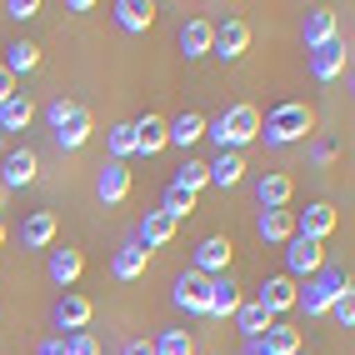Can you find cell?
Here are the masks:
<instances>
[{
	"mask_svg": "<svg viewBox=\"0 0 355 355\" xmlns=\"http://www.w3.org/2000/svg\"><path fill=\"white\" fill-rule=\"evenodd\" d=\"M311 130H315V110L305 105V101H280L266 121H260V140H266L270 150L295 146V140H305Z\"/></svg>",
	"mask_w": 355,
	"mask_h": 355,
	"instance_id": "obj_1",
	"label": "cell"
},
{
	"mask_svg": "<svg viewBox=\"0 0 355 355\" xmlns=\"http://www.w3.org/2000/svg\"><path fill=\"white\" fill-rule=\"evenodd\" d=\"M205 135L216 140V150H235V155H241L250 140H260V110L241 101V105L220 110L216 121H205Z\"/></svg>",
	"mask_w": 355,
	"mask_h": 355,
	"instance_id": "obj_2",
	"label": "cell"
},
{
	"mask_svg": "<svg viewBox=\"0 0 355 355\" xmlns=\"http://www.w3.org/2000/svg\"><path fill=\"white\" fill-rule=\"evenodd\" d=\"M345 291H355L350 286V275L345 270H320V275H311V280H305V291L295 295V311H305V315H330V305H336V295H345Z\"/></svg>",
	"mask_w": 355,
	"mask_h": 355,
	"instance_id": "obj_3",
	"label": "cell"
},
{
	"mask_svg": "<svg viewBox=\"0 0 355 355\" xmlns=\"http://www.w3.org/2000/svg\"><path fill=\"white\" fill-rule=\"evenodd\" d=\"M295 295H300V286H295L291 275H270V280H260V286H255V305H260L270 320L291 315V311H295Z\"/></svg>",
	"mask_w": 355,
	"mask_h": 355,
	"instance_id": "obj_4",
	"label": "cell"
},
{
	"mask_svg": "<svg viewBox=\"0 0 355 355\" xmlns=\"http://www.w3.org/2000/svg\"><path fill=\"white\" fill-rule=\"evenodd\" d=\"M230 260H235V245L225 241V235H205V241L196 245V255H191V270H200L205 280H216V275H230Z\"/></svg>",
	"mask_w": 355,
	"mask_h": 355,
	"instance_id": "obj_5",
	"label": "cell"
},
{
	"mask_svg": "<svg viewBox=\"0 0 355 355\" xmlns=\"http://www.w3.org/2000/svg\"><path fill=\"white\" fill-rule=\"evenodd\" d=\"M325 270V250L315 245V241H286V275L291 280H311V275H320Z\"/></svg>",
	"mask_w": 355,
	"mask_h": 355,
	"instance_id": "obj_6",
	"label": "cell"
},
{
	"mask_svg": "<svg viewBox=\"0 0 355 355\" xmlns=\"http://www.w3.org/2000/svg\"><path fill=\"white\" fill-rule=\"evenodd\" d=\"M171 295H175V305H180L185 315H200V320H205V305H210V280H205L200 270H185V275L175 280V291H171Z\"/></svg>",
	"mask_w": 355,
	"mask_h": 355,
	"instance_id": "obj_7",
	"label": "cell"
},
{
	"mask_svg": "<svg viewBox=\"0 0 355 355\" xmlns=\"http://www.w3.org/2000/svg\"><path fill=\"white\" fill-rule=\"evenodd\" d=\"M35 171H40L35 150H31V146H15L6 160H0V185H6V191H20V185L35 180Z\"/></svg>",
	"mask_w": 355,
	"mask_h": 355,
	"instance_id": "obj_8",
	"label": "cell"
},
{
	"mask_svg": "<svg viewBox=\"0 0 355 355\" xmlns=\"http://www.w3.org/2000/svg\"><path fill=\"white\" fill-rule=\"evenodd\" d=\"M55 230H60L55 210H31V216L20 220V245H26V250H51Z\"/></svg>",
	"mask_w": 355,
	"mask_h": 355,
	"instance_id": "obj_9",
	"label": "cell"
},
{
	"mask_svg": "<svg viewBox=\"0 0 355 355\" xmlns=\"http://www.w3.org/2000/svg\"><path fill=\"white\" fill-rule=\"evenodd\" d=\"M241 286H235L230 275H216L210 280V305H205V320H235V311H241Z\"/></svg>",
	"mask_w": 355,
	"mask_h": 355,
	"instance_id": "obj_10",
	"label": "cell"
},
{
	"mask_svg": "<svg viewBox=\"0 0 355 355\" xmlns=\"http://www.w3.org/2000/svg\"><path fill=\"white\" fill-rule=\"evenodd\" d=\"M336 230V210H330L325 200H315V205H305L300 216H295V235L300 241H315V245H325V235Z\"/></svg>",
	"mask_w": 355,
	"mask_h": 355,
	"instance_id": "obj_11",
	"label": "cell"
},
{
	"mask_svg": "<svg viewBox=\"0 0 355 355\" xmlns=\"http://www.w3.org/2000/svg\"><path fill=\"white\" fill-rule=\"evenodd\" d=\"M250 51V26L245 20H225V26H216V45H210V55H220L225 65L241 60Z\"/></svg>",
	"mask_w": 355,
	"mask_h": 355,
	"instance_id": "obj_12",
	"label": "cell"
},
{
	"mask_svg": "<svg viewBox=\"0 0 355 355\" xmlns=\"http://www.w3.org/2000/svg\"><path fill=\"white\" fill-rule=\"evenodd\" d=\"M291 196H295V180H291L286 171H270V175L255 180V200H260V210H286Z\"/></svg>",
	"mask_w": 355,
	"mask_h": 355,
	"instance_id": "obj_13",
	"label": "cell"
},
{
	"mask_svg": "<svg viewBox=\"0 0 355 355\" xmlns=\"http://www.w3.org/2000/svg\"><path fill=\"white\" fill-rule=\"evenodd\" d=\"M165 140L180 146V150L200 146V140H205V115H200V110H180L175 121H165Z\"/></svg>",
	"mask_w": 355,
	"mask_h": 355,
	"instance_id": "obj_14",
	"label": "cell"
},
{
	"mask_svg": "<svg viewBox=\"0 0 355 355\" xmlns=\"http://www.w3.org/2000/svg\"><path fill=\"white\" fill-rule=\"evenodd\" d=\"M210 45H216V26H210V20H185L180 26V55L185 60H205L210 55Z\"/></svg>",
	"mask_w": 355,
	"mask_h": 355,
	"instance_id": "obj_15",
	"label": "cell"
},
{
	"mask_svg": "<svg viewBox=\"0 0 355 355\" xmlns=\"http://www.w3.org/2000/svg\"><path fill=\"white\" fill-rule=\"evenodd\" d=\"M171 241H175V220L165 216V210H146V220H140V230H135V245H146L155 255L160 245H171Z\"/></svg>",
	"mask_w": 355,
	"mask_h": 355,
	"instance_id": "obj_16",
	"label": "cell"
},
{
	"mask_svg": "<svg viewBox=\"0 0 355 355\" xmlns=\"http://www.w3.org/2000/svg\"><path fill=\"white\" fill-rule=\"evenodd\" d=\"M96 196L105 200V205H121L125 196H130V171L121 160H105L101 165V175H96Z\"/></svg>",
	"mask_w": 355,
	"mask_h": 355,
	"instance_id": "obj_17",
	"label": "cell"
},
{
	"mask_svg": "<svg viewBox=\"0 0 355 355\" xmlns=\"http://www.w3.org/2000/svg\"><path fill=\"white\" fill-rule=\"evenodd\" d=\"M255 235H260L266 245H286V241H295V210H260Z\"/></svg>",
	"mask_w": 355,
	"mask_h": 355,
	"instance_id": "obj_18",
	"label": "cell"
},
{
	"mask_svg": "<svg viewBox=\"0 0 355 355\" xmlns=\"http://www.w3.org/2000/svg\"><path fill=\"white\" fill-rule=\"evenodd\" d=\"M51 315H55V325L65 330V336H76V330H85V325H90V315H96V305H90L85 295H60Z\"/></svg>",
	"mask_w": 355,
	"mask_h": 355,
	"instance_id": "obj_19",
	"label": "cell"
},
{
	"mask_svg": "<svg viewBox=\"0 0 355 355\" xmlns=\"http://www.w3.org/2000/svg\"><path fill=\"white\" fill-rule=\"evenodd\" d=\"M205 175H210V185H220V191H235V185L245 180V155L220 150L216 160H205Z\"/></svg>",
	"mask_w": 355,
	"mask_h": 355,
	"instance_id": "obj_20",
	"label": "cell"
},
{
	"mask_svg": "<svg viewBox=\"0 0 355 355\" xmlns=\"http://www.w3.org/2000/svg\"><path fill=\"white\" fill-rule=\"evenodd\" d=\"M305 55H311V76L325 85V80H336V76H345V45L340 40H330V45H320V51H305Z\"/></svg>",
	"mask_w": 355,
	"mask_h": 355,
	"instance_id": "obj_21",
	"label": "cell"
},
{
	"mask_svg": "<svg viewBox=\"0 0 355 355\" xmlns=\"http://www.w3.org/2000/svg\"><path fill=\"white\" fill-rule=\"evenodd\" d=\"M130 130H135V155H160L171 140H165V121L160 115H140V121H130Z\"/></svg>",
	"mask_w": 355,
	"mask_h": 355,
	"instance_id": "obj_22",
	"label": "cell"
},
{
	"mask_svg": "<svg viewBox=\"0 0 355 355\" xmlns=\"http://www.w3.org/2000/svg\"><path fill=\"white\" fill-rule=\"evenodd\" d=\"M146 266H150V250L135 245V241H125L121 250L110 255V275H115V280H140V275H146Z\"/></svg>",
	"mask_w": 355,
	"mask_h": 355,
	"instance_id": "obj_23",
	"label": "cell"
},
{
	"mask_svg": "<svg viewBox=\"0 0 355 355\" xmlns=\"http://www.w3.org/2000/svg\"><path fill=\"white\" fill-rule=\"evenodd\" d=\"M110 10H115V26L130 31V35H140V31L155 26V6H150V0H115Z\"/></svg>",
	"mask_w": 355,
	"mask_h": 355,
	"instance_id": "obj_24",
	"label": "cell"
},
{
	"mask_svg": "<svg viewBox=\"0 0 355 355\" xmlns=\"http://www.w3.org/2000/svg\"><path fill=\"white\" fill-rule=\"evenodd\" d=\"M31 121H35V101L26 96V90H15V96L0 105V135H20Z\"/></svg>",
	"mask_w": 355,
	"mask_h": 355,
	"instance_id": "obj_25",
	"label": "cell"
},
{
	"mask_svg": "<svg viewBox=\"0 0 355 355\" xmlns=\"http://www.w3.org/2000/svg\"><path fill=\"white\" fill-rule=\"evenodd\" d=\"M300 40H305V51H320V45L340 40L336 10H311V15H305V31H300Z\"/></svg>",
	"mask_w": 355,
	"mask_h": 355,
	"instance_id": "obj_26",
	"label": "cell"
},
{
	"mask_svg": "<svg viewBox=\"0 0 355 355\" xmlns=\"http://www.w3.org/2000/svg\"><path fill=\"white\" fill-rule=\"evenodd\" d=\"M45 270H51V280L65 291V286H76L80 270H85V255L76 245H65V250H51V260H45Z\"/></svg>",
	"mask_w": 355,
	"mask_h": 355,
	"instance_id": "obj_27",
	"label": "cell"
},
{
	"mask_svg": "<svg viewBox=\"0 0 355 355\" xmlns=\"http://www.w3.org/2000/svg\"><path fill=\"white\" fill-rule=\"evenodd\" d=\"M260 345H266L270 355H300V350H305L300 330H295V325H286V320H270V330L260 336Z\"/></svg>",
	"mask_w": 355,
	"mask_h": 355,
	"instance_id": "obj_28",
	"label": "cell"
},
{
	"mask_svg": "<svg viewBox=\"0 0 355 355\" xmlns=\"http://www.w3.org/2000/svg\"><path fill=\"white\" fill-rule=\"evenodd\" d=\"M90 130H96L90 110H85V105H76V115L65 121V130H55V146H60V150H80L85 140H90Z\"/></svg>",
	"mask_w": 355,
	"mask_h": 355,
	"instance_id": "obj_29",
	"label": "cell"
},
{
	"mask_svg": "<svg viewBox=\"0 0 355 355\" xmlns=\"http://www.w3.org/2000/svg\"><path fill=\"white\" fill-rule=\"evenodd\" d=\"M10 70V76H31V70L40 65V45H31V40H10L6 45V60H0Z\"/></svg>",
	"mask_w": 355,
	"mask_h": 355,
	"instance_id": "obj_30",
	"label": "cell"
},
{
	"mask_svg": "<svg viewBox=\"0 0 355 355\" xmlns=\"http://www.w3.org/2000/svg\"><path fill=\"white\" fill-rule=\"evenodd\" d=\"M235 330H241L245 340H260V336L270 330V315L260 311L255 300H241V311H235Z\"/></svg>",
	"mask_w": 355,
	"mask_h": 355,
	"instance_id": "obj_31",
	"label": "cell"
},
{
	"mask_svg": "<svg viewBox=\"0 0 355 355\" xmlns=\"http://www.w3.org/2000/svg\"><path fill=\"white\" fill-rule=\"evenodd\" d=\"M175 191H185V196H200L205 191V185H210V175H205V160H191V155H185V165H180V171H175Z\"/></svg>",
	"mask_w": 355,
	"mask_h": 355,
	"instance_id": "obj_32",
	"label": "cell"
},
{
	"mask_svg": "<svg viewBox=\"0 0 355 355\" xmlns=\"http://www.w3.org/2000/svg\"><path fill=\"white\" fill-rule=\"evenodd\" d=\"M150 345H155V355H196V345H191L185 330H160Z\"/></svg>",
	"mask_w": 355,
	"mask_h": 355,
	"instance_id": "obj_33",
	"label": "cell"
},
{
	"mask_svg": "<svg viewBox=\"0 0 355 355\" xmlns=\"http://www.w3.org/2000/svg\"><path fill=\"white\" fill-rule=\"evenodd\" d=\"M105 146H110V160H130L135 155V130L130 125H110V135H105Z\"/></svg>",
	"mask_w": 355,
	"mask_h": 355,
	"instance_id": "obj_34",
	"label": "cell"
},
{
	"mask_svg": "<svg viewBox=\"0 0 355 355\" xmlns=\"http://www.w3.org/2000/svg\"><path fill=\"white\" fill-rule=\"evenodd\" d=\"M160 210H165V216H171V220L180 225V220L196 210V196H185V191H175V185H165V200H160Z\"/></svg>",
	"mask_w": 355,
	"mask_h": 355,
	"instance_id": "obj_35",
	"label": "cell"
},
{
	"mask_svg": "<svg viewBox=\"0 0 355 355\" xmlns=\"http://www.w3.org/2000/svg\"><path fill=\"white\" fill-rule=\"evenodd\" d=\"M65 355H101V340L90 330H76V336H65Z\"/></svg>",
	"mask_w": 355,
	"mask_h": 355,
	"instance_id": "obj_36",
	"label": "cell"
},
{
	"mask_svg": "<svg viewBox=\"0 0 355 355\" xmlns=\"http://www.w3.org/2000/svg\"><path fill=\"white\" fill-rule=\"evenodd\" d=\"M76 115V101H65V96H55L51 105H45V121H51L55 130H65V121Z\"/></svg>",
	"mask_w": 355,
	"mask_h": 355,
	"instance_id": "obj_37",
	"label": "cell"
},
{
	"mask_svg": "<svg viewBox=\"0 0 355 355\" xmlns=\"http://www.w3.org/2000/svg\"><path fill=\"white\" fill-rule=\"evenodd\" d=\"M330 315H336L345 330L355 325V291H345V295H336V305H330Z\"/></svg>",
	"mask_w": 355,
	"mask_h": 355,
	"instance_id": "obj_38",
	"label": "cell"
},
{
	"mask_svg": "<svg viewBox=\"0 0 355 355\" xmlns=\"http://www.w3.org/2000/svg\"><path fill=\"white\" fill-rule=\"evenodd\" d=\"M6 15H10V20H35V15H40V0H10Z\"/></svg>",
	"mask_w": 355,
	"mask_h": 355,
	"instance_id": "obj_39",
	"label": "cell"
},
{
	"mask_svg": "<svg viewBox=\"0 0 355 355\" xmlns=\"http://www.w3.org/2000/svg\"><path fill=\"white\" fill-rule=\"evenodd\" d=\"M311 160H315V165H330V160H336V140H315Z\"/></svg>",
	"mask_w": 355,
	"mask_h": 355,
	"instance_id": "obj_40",
	"label": "cell"
},
{
	"mask_svg": "<svg viewBox=\"0 0 355 355\" xmlns=\"http://www.w3.org/2000/svg\"><path fill=\"white\" fill-rule=\"evenodd\" d=\"M35 355H65V336H51V340H40Z\"/></svg>",
	"mask_w": 355,
	"mask_h": 355,
	"instance_id": "obj_41",
	"label": "cell"
},
{
	"mask_svg": "<svg viewBox=\"0 0 355 355\" xmlns=\"http://www.w3.org/2000/svg\"><path fill=\"white\" fill-rule=\"evenodd\" d=\"M10 96H15V76H10V70H6V65H0V105H6Z\"/></svg>",
	"mask_w": 355,
	"mask_h": 355,
	"instance_id": "obj_42",
	"label": "cell"
},
{
	"mask_svg": "<svg viewBox=\"0 0 355 355\" xmlns=\"http://www.w3.org/2000/svg\"><path fill=\"white\" fill-rule=\"evenodd\" d=\"M121 355H155V345H150V340H125Z\"/></svg>",
	"mask_w": 355,
	"mask_h": 355,
	"instance_id": "obj_43",
	"label": "cell"
},
{
	"mask_svg": "<svg viewBox=\"0 0 355 355\" xmlns=\"http://www.w3.org/2000/svg\"><path fill=\"white\" fill-rule=\"evenodd\" d=\"M241 355H270V350L260 345V340H245V350H241Z\"/></svg>",
	"mask_w": 355,
	"mask_h": 355,
	"instance_id": "obj_44",
	"label": "cell"
},
{
	"mask_svg": "<svg viewBox=\"0 0 355 355\" xmlns=\"http://www.w3.org/2000/svg\"><path fill=\"white\" fill-rule=\"evenodd\" d=\"M0 245H6V220H0Z\"/></svg>",
	"mask_w": 355,
	"mask_h": 355,
	"instance_id": "obj_45",
	"label": "cell"
},
{
	"mask_svg": "<svg viewBox=\"0 0 355 355\" xmlns=\"http://www.w3.org/2000/svg\"><path fill=\"white\" fill-rule=\"evenodd\" d=\"M0 210H6V185H0Z\"/></svg>",
	"mask_w": 355,
	"mask_h": 355,
	"instance_id": "obj_46",
	"label": "cell"
},
{
	"mask_svg": "<svg viewBox=\"0 0 355 355\" xmlns=\"http://www.w3.org/2000/svg\"><path fill=\"white\" fill-rule=\"evenodd\" d=\"M300 355H305V350H300Z\"/></svg>",
	"mask_w": 355,
	"mask_h": 355,
	"instance_id": "obj_47",
	"label": "cell"
}]
</instances>
